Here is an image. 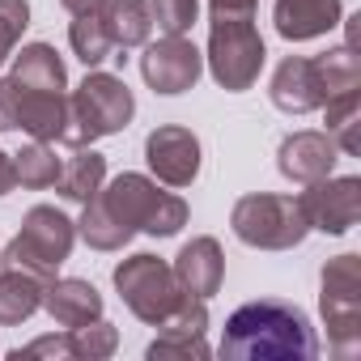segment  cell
<instances>
[{"label":"cell","instance_id":"cell-30","mask_svg":"<svg viewBox=\"0 0 361 361\" xmlns=\"http://www.w3.org/2000/svg\"><path fill=\"white\" fill-rule=\"evenodd\" d=\"M9 357H13V361H35V357H73V340H68V336H39V340H30L26 348H13Z\"/></svg>","mask_w":361,"mask_h":361},{"label":"cell","instance_id":"cell-10","mask_svg":"<svg viewBox=\"0 0 361 361\" xmlns=\"http://www.w3.org/2000/svg\"><path fill=\"white\" fill-rule=\"evenodd\" d=\"M140 73H145L149 90H157V94H183V90H192V85L200 81L204 56H200L196 43L183 39V35H161L157 43L145 47Z\"/></svg>","mask_w":361,"mask_h":361},{"label":"cell","instance_id":"cell-1","mask_svg":"<svg viewBox=\"0 0 361 361\" xmlns=\"http://www.w3.org/2000/svg\"><path fill=\"white\" fill-rule=\"evenodd\" d=\"M221 357L234 361H310L319 357V336L293 302L259 298L230 314L221 336Z\"/></svg>","mask_w":361,"mask_h":361},{"label":"cell","instance_id":"cell-3","mask_svg":"<svg viewBox=\"0 0 361 361\" xmlns=\"http://www.w3.org/2000/svg\"><path fill=\"white\" fill-rule=\"evenodd\" d=\"M132 115H136L132 90L111 73H90L68 98V123H64L60 140L68 149H85V145H94L102 136L123 132L132 123Z\"/></svg>","mask_w":361,"mask_h":361},{"label":"cell","instance_id":"cell-14","mask_svg":"<svg viewBox=\"0 0 361 361\" xmlns=\"http://www.w3.org/2000/svg\"><path fill=\"white\" fill-rule=\"evenodd\" d=\"M323 98L327 94H323L314 60H306V56L281 60V68L272 73V102H276V111H285V115H310V111L323 106Z\"/></svg>","mask_w":361,"mask_h":361},{"label":"cell","instance_id":"cell-8","mask_svg":"<svg viewBox=\"0 0 361 361\" xmlns=\"http://www.w3.org/2000/svg\"><path fill=\"white\" fill-rule=\"evenodd\" d=\"M264 39L255 18H221L209 30V73L221 90H251L264 68Z\"/></svg>","mask_w":361,"mask_h":361},{"label":"cell","instance_id":"cell-29","mask_svg":"<svg viewBox=\"0 0 361 361\" xmlns=\"http://www.w3.org/2000/svg\"><path fill=\"white\" fill-rule=\"evenodd\" d=\"M149 9H153V26L161 35H188L200 5H196V0H153Z\"/></svg>","mask_w":361,"mask_h":361},{"label":"cell","instance_id":"cell-27","mask_svg":"<svg viewBox=\"0 0 361 361\" xmlns=\"http://www.w3.org/2000/svg\"><path fill=\"white\" fill-rule=\"evenodd\" d=\"M68 340H73V357H81V361H102V357L115 353L119 331H115L106 319H94V323L68 327Z\"/></svg>","mask_w":361,"mask_h":361},{"label":"cell","instance_id":"cell-23","mask_svg":"<svg viewBox=\"0 0 361 361\" xmlns=\"http://www.w3.org/2000/svg\"><path fill=\"white\" fill-rule=\"evenodd\" d=\"M319 111H327V136L336 140V149L353 157V153L361 149V90L336 94V98H327Z\"/></svg>","mask_w":361,"mask_h":361},{"label":"cell","instance_id":"cell-11","mask_svg":"<svg viewBox=\"0 0 361 361\" xmlns=\"http://www.w3.org/2000/svg\"><path fill=\"white\" fill-rule=\"evenodd\" d=\"M145 161L161 183L192 188L196 174H200V140H196L192 128H178V123L153 128L149 140H145Z\"/></svg>","mask_w":361,"mask_h":361},{"label":"cell","instance_id":"cell-2","mask_svg":"<svg viewBox=\"0 0 361 361\" xmlns=\"http://www.w3.org/2000/svg\"><path fill=\"white\" fill-rule=\"evenodd\" d=\"M94 204L128 234V243H132L136 230H145L153 238H170V234H178L188 226V204L178 196H170V192H157V183H149L145 174L111 178L106 188H98Z\"/></svg>","mask_w":361,"mask_h":361},{"label":"cell","instance_id":"cell-13","mask_svg":"<svg viewBox=\"0 0 361 361\" xmlns=\"http://www.w3.org/2000/svg\"><path fill=\"white\" fill-rule=\"evenodd\" d=\"M340 161V149L327 132H293L281 140V153H276V166L289 183L306 188V183H319L327 178Z\"/></svg>","mask_w":361,"mask_h":361},{"label":"cell","instance_id":"cell-12","mask_svg":"<svg viewBox=\"0 0 361 361\" xmlns=\"http://www.w3.org/2000/svg\"><path fill=\"white\" fill-rule=\"evenodd\" d=\"M204 331H209V302L204 298H188L183 306H178L157 340L149 344V361H166V357H178V361H204L213 348L204 344Z\"/></svg>","mask_w":361,"mask_h":361},{"label":"cell","instance_id":"cell-18","mask_svg":"<svg viewBox=\"0 0 361 361\" xmlns=\"http://www.w3.org/2000/svg\"><path fill=\"white\" fill-rule=\"evenodd\" d=\"M43 310H47L60 327H81V323L102 319V293H98L90 281L64 276V281H51V285L43 289Z\"/></svg>","mask_w":361,"mask_h":361},{"label":"cell","instance_id":"cell-31","mask_svg":"<svg viewBox=\"0 0 361 361\" xmlns=\"http://www.w3.org/2000/svg\"><path fill=\"white\" fill-rule=\"evenodd\" d=\"M255 5L259 0H209V18L221 22V18H255Z\"/></svg>","mask_w":361,"mask_h":361},{"label":"cell","instance_id":"cell-21","mask_svg":"<svg viewBox=\"0 0 361 361\" xmlns=\"http://www.w3.org/2000/svg\"><path fill=\"white\" fill-rule=\"evenodd\" d=\"M98 18H102L106 39L115 47H123V51L149 43V35H153V9L145 5V0H106V5L98 9Z\"/></svg>","mask_w":361,"mask_h":361},{"label":"cell","instance_id":"cell-15","mask_svg":"<svg viewBox=\"0 0 361 361\" xmlns=\"http://www.w3.org/2000/svg\"><path fill=\"white\" fill-rule=\"evenodd\" d=\"M174 276L192 298H213L221 293V281H226V255H221V243L217 238H192L174 259Z\"/></svg>","mask_w":361,"mask_h":361},{"label":"cell","instance_id":"cell-19","mask_svg":"<svg viewBox=\"0 0 361 361\" xmlns=\"http://www.w3.org/2000/svg\"><path fill=\"white\" fill-rule=\"evenodd\" d=\"M13 90H47V94H64L68 90V68L56 56V47L47 43H30L22 51H13V73H9Z\"/></svg>","mask_w":361,"mask_h":361},{"label":"cell","instance_id":"cell-4","mask_svg":"<svg viewBox=\"0 0 361 361\" xmlns=\"http://www.w3.org/2000/svg\"><path fill=\"white\" fill-rule=\"evenodd\" d=\"M73 238H77V221H68L51 204H35L22 217V230L13 234L5 255H0V268H22V272L39 276L43 285H51L56 268L73 255Z\"/></svg>","mask_w":361,"mask_h":361},{"label":"cell","instance_id":"cell-6","mask_svg":"<svg viewBox=\"0 0 361 361\" xmlns=\"http://www.w3.org/2000/svg\"><path fill=\"white\" fill-rule=\"evenodd\" d=\"M230 226H234L238 243L259 247V251H293L310 234L298 196H272V192L243 196L230 213Z\"/></svg>","mask_w":361,"mask_h":361},{"label":"cell","instance_id":"cell-17","mask_svg":"<svg viewBox=\"0 0 361 361\" xmlns=\"http://www.w3.org/2000/svg\"><path fill=\"white\" fill-rule=\"evenodd\" d=\"M13 115H18V128L30 132L35 140H60V132L68 123V94L13 90Z\"/></svg>","mask_w":361,"mask_h":361},{"label":"cell","instance_id":"cell-9","mask_svg":"<svg viewBox=\"0 0 361 361\" xmlns=\"http://www.w3.org/2000/svg\"><path fill=\"white\" fill-rule=\"evenodd\" d=\"M306 226L323 230V234H348L361 221V178H319V183H306V192L298 196Z\"/></svg>","mask_w":361,"mask_h":361},{"label":"cell","instance_id":"cell-7","mask_svg":"<svg viewBox=\"0 0 361 361\" xmlns=\"http://www.w3.org/2000/svg\"><path fill=\"white\" fill-rule=\"evenodd\" d=\"M319 310L336 357H353L361 344V255H336L323 268Z\"/></svg>","mask_w":361,"mask_h":361},{"label":"cell","instance_id":"cell-25","mask_svg":"<svg viewBox=\"0 0 361 361\" xmlns=\"http://www.w3.org/2000/svg\"><path fill=\"white\" fill-rule=\"evenodd\" d=\"M13 174H18V183L30 188V192H43L56 183V174H60V157L47 149V140H35L26 145L18 157H13Z\"/></svg>","mask_w":361,"mask_h":361},{"label":"cell","instance_id":"cell-22","mask_svg":"<svg viewBox=\"0 0 361 361\" xmlns=\"http://www.w3.org/2000/svg\"><path fill=\"white\" fill-rule=\"evenodd\" d=\"M43 281L22 268H0V327L26 323L43 306Z\"/></svg>","mask_w":361,"mask_h":361},{"label":"cell","instance_id":"cell-28","mask_svg":"<svg viewBox=\"0 0 361 361\" xmlns=\"http://www.w3.org/2000/svg\"><path fill=\"white\" fill-rule=\"evenodd\" d=\"M26 26H30V5L26 0H0V64L18 51Z\"/></svg>","mask_w":361,"mask_h":361},{"label":"cell","instance_id":"cell-26","mask_svg":"<svg viewBox=\"0 0 361 361\" xmlns=\"http://www.w3.org/2000/svg\"><path fill=\"white\" fill-rule=\"evenodd\" d=\"M68 43H73V51H77V60L90 64V68L102 64V60H111V51H115V43L106 39L98 13H77V22H73V30H68Z\"/></svg>","mask_w":361,"mask_h":361},{"label":"cell","instance_id":"cell-32","mask_svg":"<svg viewBox=\"0 0 361 361\" xmlns=\"http://www.w3.org/2000/svg\"><path fill=\"white\" fill-rule=\"evenodd\" d=\"M18 128V115H13V85L9 77H0V132H13Z\"/></svg>","mask_w":361,"mask_h":361},{"label":"cell","instance_id":"cell-20","mask_svg":"<svg viewBox=\"0 0 361 361\" xmlns=\"http://www.w3.org/2000/svg\"><path fill=\"white\" fill-rule=\"evenodd\" d=\"M102 183H106V157L94 149H77L68 161H60V174H56L51 188L73 204H90Z\"/></svg>","mask_w":361,"mask_h":361},{"label":"cell","instance_id":"cell-16","mask_svg":"<svg viewBox=\"0 0 361 361\" xmlns=\"http://www.w3.org/2000/svg\"><path fill=\"white\" fill-rule=\"evenodd\" d=\"M276 35L289 43L319 39L340 26V0H276L272 5Z\"/></svg>","mask_w":361,"mask_h":361},{"label":"cell","instance_id":"cell-24","mask_svg":"<svg viewBox=\"0 0 361 361\" xmlns=\"http://www.w3.org/2000/svg\"><path fill=\"white\" fill-rule=\"evenodd\" d=\"M319 68V81H323V94L336 98V94H348V90H361V60H357V47L344 43V47H331L314 60ZM323 98V102H327Z\"/></svg>","mask_w":361,"mask_h":361},{"label":"cell","instance_id":"cell-33","mask_svg":"<svg viewBox=\"0 0 361 361\" xmlns=\"http://www.w3.org/2000/svg\"><path fill=\"white\" fill-rule=\"evenodd\" d=\"M18 188V174H13V157L0 149V196H9Z\"/></svg>","mask_w":361,"mask_h":361},{"label":"cell","instance_id":"cell-34","mask_svg":"<svg viewBox=\"0 0 361 361\" xmlns=\"http://www.w3.org/2000/svg\"><path fill=\"white\" fill-rule=\"evenodd\" d=\"M60 5H64L73 18H77V13H98V9L106 5V0H60Z\"/></svg>","mask_w":361,"mask_h":361},{"label":"cell","instance_id":"cell-5","mask_svg":"<svg viewBox=\"0 0 361 361\" xmlns=\"http://www.w3.org/2000/svg\"><path fill=\"white\" fill-rule=\"evenodd\" d=\"M115 289H119L123 306L149 327H161L178 306L192 298L183 285H178L174 268L166 259L149 255V251H140V255H132V259H123L115 268Z\"/></svg>","mask_w":361,"mask_h":361}]
</instances>
